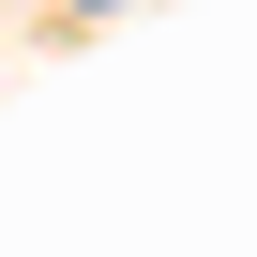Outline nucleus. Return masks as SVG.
I'll list each match as a JSON object with an SVG mask.
<instances>
[{"label": "nucleus", "instance_id": "obj_1", "mask_svg": "<svg viewBox=\"0 0 257 257\" xmlns=\"http://www.w3.org/2000/svg\"><path fill=\"white\" fill-rule=\"evenodd\" d=\"M76 16H137V0H76Z\"/></svg>", "mask_w": 257, "mask_h": 257}]
</instances>
